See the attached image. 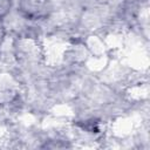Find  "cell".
I'll return each mask as SVG.
<instances>
[{
    "label": "cell",
    "mask_w": 150,
    "mask_h": 150,
    "mask_svg": "<svg viewBox=\"0 0 150 150\" xmlns=\"http://www.w3.org/2000/svg\"><path fill=\"white\" fill-rule=\"evenodd\" d=\"M52 7L49 0H20L18 12L26 20L47 19L50 14Z\"/></svg>",
    "instance_id": "6da1fadb"
},
{
    "label": "cell",
    "mask_w": 150,
    "mask_h": 150,
    "mask_svg": "<svg viewBox=\"0 0 150 150\" xmlns=\"http://www.w3.org/2000/svg\"><path fill=\"white\" fill-rule=\"evenodd\" d=\"M71 145L63 141V139H49V141H46L45 144L41 145V148L43 149H60V148H70Z\"/></svg>",
    "instance_id": "7a4b0ae2"
},
{
    "label": "cell",
    "mask_w": 150,
    "mask_h": 150,
    "mask_svg": "<svg viewBox=\"0 0 150 150\" xmlns=\"http://www.w3.org/2000/svg\"><path fill=\"white\" fill-rule=\"evenodd\" d=\"M13 0H0V21H4L11 13Z\"/></svg>",
    "instance_id": "3957f363"
},
{
    "label": "cell",
    "mask_w": 150,
    "mask_h": 150,
    "mask_svg": "<svg viewBox=\"0 0 150 150\" xmlns=\"http://www.w3.org/2000/svg\"><path fill=\"white\" fill-rule=\"evenodd\" d=\"M6 39V27L4 25V21H0V47L4 43Z\"/></svg>",
    "instance_id": "277c9868"
}]
</instances>
